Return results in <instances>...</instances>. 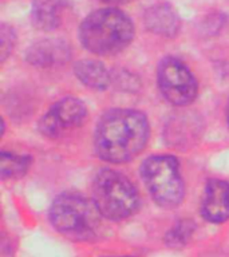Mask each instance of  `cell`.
Listing matches in <instances>:
<instances>
[{
    "mask_svg": "<svg viewBox=\"0 0 229 257\" xmlns=\"http://www.w3.org/2000/svg\"><path fill=\"white\" fill-rule=\"evenodd\" d=\"M148 137L149 124L142 112L117 108L104 114L96 126L95 152L107 162L124 164L140 154Z\"/></svg>",
    "mask_w": 229,
    "mask_h": 257,
    "instance_id": "obj_1",
    "label": "cell"
},
{
    "mask_svg": "<svg viewBox=\"0 0 229 257\" xmlns=\"http://www.w3.org/2000/svg\"><path fill=\"white\" fill-rule=\"evenodd\" d=\"M134 36V26L124 12L102 8L91 12L79 27L80 43L96 55H114L126 48Z\"/></svg>",
    "mask_w": 229,
    "mask_h": 257,
    "instance_id": "obj_2",
    "label": "cell"
},
{
    "mask_svg": "<svg viewBox=\"0 0 229 257\" xmlns=\"http://www.w3.org/2000/svg\"><path fill=\"white\" fill-rule=\"evenodd\" d=\"M100 214L94 202L76 193H63L54 200L50 208L52 226L72 240L87 241L96 236Z\"/></svg>",
    "mask_w": 229,
    "mask_h": 257,
    "instance_id": "obj_3",
    "label": "cell"
},
{
    "mask_svg": "<svg viewBox=\"0 0 229 257\" xmlns=\"http://www.w3.org/2000/svg\"><path fill=\"white\" fill-rule=\"evenodd\" d=\"M92 202L108 220L120 221L132 216L138 206V194L124 174L103 169L92 182Z\"/></svg>",
    "mask_w": 229,
    "mask_h": 257,
    "instance_id": "obj_4",
    "label": "cell"
},
{
    "mask_svg": "<svg viewBox=\"0 0 229 257\" xmlns=\"http://www.w3.org/2000/svg\"><path fill=\"white\" fill-rule=\"evenodd\" d=\"M141 174L153 200L160 206L176 208L184 200V181L174 157H150L141 166Z\"/></svg>",
    "mask_w": 229,
    "mask_h": 257,
    "instance_id": "obj_5",
    "label": "cell"
},
{
    "mask_svg": "<svg viewBox=\"0 0 229 257\" xmlns=\"http://www.w3.org/2000/svg\"><path fill=\"white\" fill-rule=\"evenodd\" d=\"M158 86L165 99L185 106L197 95V82L189 68L176 58H165L158 66Z\"/></svg>",
    "mask_w": 229,
    "mask_h": 257,
    "instance_id": "obj_6",
    "label": "cell"
},
{
    "mask_svg": "<svg viewBox=\"0 0 229 257\" xmlns=\"http://www.w3.org/2000/svg\"><path fill=\"white\" fill-rule=\"evenodd\" d=\"M87 108L76 98H64L51 107L39 120V130L48 138L59 137L66 128H75L83 123Z\"/></svg>",
    "mask_w": 229,
    "mask_h": 257,
    "instance_id": "obj_7",
    "label": "cell"
},
{
    "mask_svg": "<svg viewBox=\"0 0 229 257\" xmlns=\"http://www.w3.org/2000/svg\"><path fill=\"white\" fill-rule=\"evenodd\" d=\"M201 213L205 220L214 224L229 218V184L221 180H210L205 186Z\"/></svg>",
    "mask_w": 229,
    "mask_h": 257,
    "instance_id": "obj_8",
    "label": "cell"
},
{
    "mask_svg": "<svg viewBox=\"0 0 229 257\" xmlns=\"http://www.w3.org/2000/svg\"><path fill=\"white\" fill-rule=\"evenodd\" d=\"M71 50L62 39H43L31 44L27 50V60L38 67H52L66 63L70 59Z\"/></svg>",
    "mask_w": 229,
    "mask_h": 257,
    "instance_id": "obj_9",
    "label": "cell"
},
{
    "mask_svg": "<svg viewBox=\"0 0 229 257\" xmlns=\"http://www.w3.org/2000/svg\"><path fill=\"white\" fill-rule=\"evenodd\" d=\"M144 22L149 31L157 35L174 36L180 30V19L172 6L166 3L153 4L145 11Z\"/></svg>",
    "mask_w": 229,
    "mask_h": 257,
    "instance_id": "obj_10",
    "label": "cell"
},
{
    "mask_svg": "<svg viewBox=\"0 0 229 257\" xmlns=\"http://www.w3.org/2000/svg\"><path fill=\"white\" fill-rule=\"evenodd\" d=\"M66 10L67 0H32V23L42 31H52L62 24Z\"/></svg>",
    "mask_w": 229,
    "mask_h": 257,
    "instance_id": "obj_11",
    "label": "cell"
},
{
    "mask_svg": "<svg viewBox=\"0 0 229 257\" xmlns=\"http://www.w3.org/2000/svg\"><path fill=\"white\" fill-rule=\"evenodd\" d=\"M74 72L84 86L94 90H104L110 84V74L103 64L96 60H80L75 64Z\"/></svg>",
    "mask_w": 229,
    "mask_h": 257,
    "instance_id": "obj_12",
    "label": "cell"
},
{
    "mask_svg": "<svg viewBox=\"0 0 229 257\" xmlns=\"http://www.w3.org/2000/svg\"><path fill=\"white\" fill-rule=\"evenodd\" d=\"M31 158L26 156H16L12 153L2 152L0 154V173L2 178H19L27 172Z\"/></svg>",
    "mask_w": 229,
    "mask_h": 257,
    "instance_id": "obj_13",
    "label": "cell"
},
{
    "mask_svg": "<svg viewBox=\"0 0 229 257\" xmlns=\"http://www.w3.org/2000/svg\"><path fill=\"white\" fill-rule=\"evenodd\" d=\"M196 229V224L192 220H180L165 237V242L170 248H181L186 245Z\"/></svg>",
    "mask_w": 229,
    "mask_h": 257,
    "instance_id": "obj_14",
    "label": "cell"
},
{
    "mask_svg": "<svg viewBox=\"0 0 229 257\" xmlns=\"http://www.w3.org/2000/svg\"><path fill=\"white\" fill-rule=\"evenodd\" d=\"M0 42H2L0 56H2V62H4L8 58V55L12 52L16 42L15 32H14L12 27H10L6 23L2 24V27H0Z\"/></svg>",
    "mask_w": 229,
    "mask_h": 257,
    "instance_id": "obj_15",
    "label": "cell"
},
{
    "mask_svg": "<svg viewBox=\"0 0 229 257\" xmlns=\"http://www.w3.org/2000/svg\"><path fill=\"white\" fill-rule=\"evenodd\" d=\"M102 2H106V3H125V2H129V0H102Z\"/></svg>",
    "mask_w": 229,
    "mask_h": 257,
    "instance_id": "obj_16",
    "label": "cell"
},
{
    "mask_svg": "<svg viewBox=\"0 0 229 257\" xmlns=\"http://www.w3.org/2000/svg\"><path fill=\"white\" fill-rule=\"evenodd\" d=\"M106 257H132V256H106Z\"/></svg>",
    "mask_w": 229,
    "mask_h": 257,
    "instance_id": "obj_17",
    "label": "cell"
},
{
    "mask_svg": "<svg viewBox=\"0 0 229 257\" xmlns=\"http://www.w3.org/2000/svg\"><path fill=\"white\" fill-rule=\"evenodd\" d=\"M226 116H228V123H229V104H228V112H226Z\"/></svg>",
    "mask_w": 229,
    "mask_h": 257,
    "instance_id": "obj_18",
    "label": "cell"
}]
</instances>
